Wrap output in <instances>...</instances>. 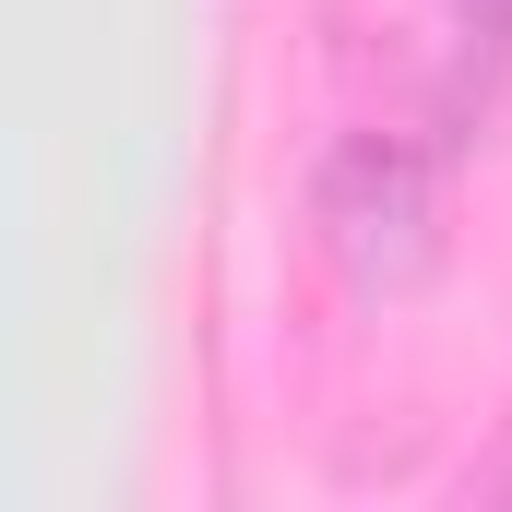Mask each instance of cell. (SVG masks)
Here are the masks:
<instances>
[{
  "label": "cell",
  "instance_id": "6da1fadb",
  "mask_svg": "<svg viewBox=\"0 0 512 512\" xmlns=\"http://www.w3.org/2000/svg\"><path fill=\"white\" fill-rule=\"evenodd\" d=\"M310 227L322 262L358 286V298H417L441 251H453V215H441V155L405 143V131H346L310 179Z\"/></svg>",
  "mask_w": 512,
  "mask_h": 512
},
{
  "label": "cell",
  "instance_id": "7a4b0ae2",
  "mask_svg": "<svg viewBox=\"0 0 512 512\" xmlns=\"http://www.w3.org/2000/svg\"><path fill=\"white\" fill-rule=\"evenodd\" d=\"M453 48H465V96H489V72L512 60V0H453Z\"/></svg>",
  "mask_w": 512,
  "mask_h": 512
}]
</instances>
